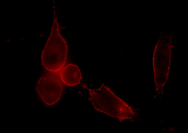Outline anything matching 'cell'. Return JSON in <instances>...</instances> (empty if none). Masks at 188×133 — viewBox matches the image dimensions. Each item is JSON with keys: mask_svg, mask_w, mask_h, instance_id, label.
<instances>
[{"mask_svg": "<svg viewBox=\"0 0 188 133\" xmlns=\"http://www.w3.org/2000/svg\"><path fill=\"white\" fill-rule=\"evenodd\" d=\"M57 18L54 15L50 35L41 55L43 67L51 73L60 72L65 66L67 59L68 46L60 34Z\"/></svg>", "mask_w": 188, "mask_h": 133, "instance_id": "obj_2", "label": "cell"}, {"mask_svg": "<svg viewBox=\"0 0 188 133\" xmlns=\"http://www.w3.org/2000/svg\"><path fill=\"white\" fill-rule=\"evenodd\" d=\"M59 76L62 82L69 86L80 84L82 79L81 73L79 68L72 64L65 66L59 72Z\"/></svg>", "mask_w": 188, "mask_h": 133, "instance_id": "obj_4", "label": "cell"}, {"mask_svg": "<svg viewBox=\"0 0 188 133\" xmlns=\"http://www.w3.org/2000/svg\"><path fill=\"white\" fill-rule=\"evenodd\" d=\"M55 73H47L38 80L36 90L40 99L46 105L51 106L60 100L63 92V86L59 76Z\"/></svg>", "mask_w": 188, "mask_h": 133, "instance_id": "obj_3", "label": "cell"}, {"mask_svg": "<svg viewBox=\"0 0 188 133\" xmlns=\"http://www.w3.org/2000/svg\"><path fill=\"white\" fill-rule=\"evenodd\" d=\"M84 86L89 91L92 105L98 112L117 118L120 121L132 120L136 117L133 109L105 84L95 88Z\"/></svg>", "mask_w": 188, "mask_h": 133, "instance_id": "obj_1", "label": "cell"}]
</instances>
